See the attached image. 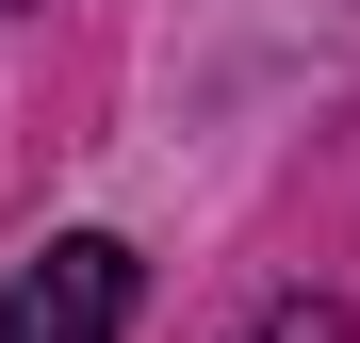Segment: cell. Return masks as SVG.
I'll list each match as a JSON object with an SVG mask.
<instances>
[{
  "instance_id": "cell-2",
  "label": "cell",
  "mask_w": 360,
  "mask_h": 343,
  "mask_svg": "<svg viewBox=\"0 0 360 343\" xmlns=\"http://www.w3.org/2000/svg\"><path fill=\"white\" fill-rule=\"evenodd\" d=\"M229 343H360V327H344V295H328V278H295V295H262Z\"/></svg>"
},
{
  "instance_id": "cell-1",
  "label": "cell",
  "mask_w": 360,
  "mask_h": 343,
  "mask_svg": "<svg viewBox=\"0 0 360 343\" xmlns=\"http://www.w3.org/2000/svg\"><path fill=\"white\" fill-rule=\"evenodd\" d=\"M131 246L115 229H49V246L0 278V343H131Z\"/></svg>"
}]
</instances>
